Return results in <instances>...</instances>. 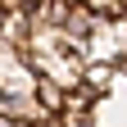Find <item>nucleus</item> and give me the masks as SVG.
<instances>
[{
    "label": "nucleus",
    "instance_id": "obj_1",
    "mask_svg": "<svg viewBox=\"0 0 127 127\" xmlns=\"http://www.w3.org/2000/svg\"><path fill=\"white\" fill-rule=\"evenodd\" d=\"M114 73H118V64H109V59H86L82 82H86L95 95H104V91H109V82H114Z\"/></svg>",
    "mask_w": 127,
    "mask_h": 127
},
{
    "label": "nucleus",
    "instance_id": "obj_2",
    "mask_svg": "<svg viewBox=\"0 0 127 127\" xmlns=\"http://www.w3.org/2000/svg\"><path fill=\"white\" fill-rule=\"evenodd\" d=\"M36 100L50 109V114H64V104H68V86H59L55 77H36Z\"/></svg>",
    "mask_w": 127,
    "mask_h": 127
},
{
    "label": "nucleus",
    "instance_id": "obj_3",
    "mask_svg": "<svg viewBox=\"0 0 127 127\" xmlns=\"http://www.w3.org/2000/svg\"><path fill=\"white\" fill-rule=\"evenodd\" d=\"M0 127H27V123H23V118H14L9 109H0Z\"/></svg>",
    "mask_w": 127,
    "mask_h": 127
},
{
    "label": "nucleus",
    "instance_id": "obj_4",
    "mask_svg": "<svg viewBox=\"0 0 127 127\" xmlns=\"http://www.w3.org/2000/svg\"><path fill=\"white\" fill-rule=\"evenodd\" d=\"M0 18H5V5H0Z\"/></svg>",
    "mask_w": 127,
    "mask_h": 127
},
{
    "label": "nucleus",
    "instance_id": "obj_5",
    "mask_svg": "<svg viewBox=\"0 0 127 127\" xmlns=\"http://www.w3.org/2000/svg\"><path fill=\"white\" fill-rule=\"evenodd\" d=\"M123 68H127V55H123Z\"/></svg>",
    "mask_w": 127,
    "mask_h": 127
}]
</instances>
